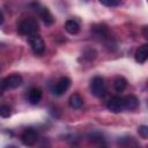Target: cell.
<instances>
[{"instance_id": "cell-4", "label": "cell", "mask_w": 148, "mask_h": 148, "mask_svg": "<svg viewBox=\"0 0 148 148\" xmlns=\"http://www.w3.org/2000/svg\"><path fill=\"white\" fill-rule=\"evenodd\" d=\"M29 44H30L31 50L35 54H43L44 53L45 43L39 35H35L32 37H29Z\"/></svg>"}, {"instance_id": "cell-1", "label": "cell", "mask_w": 148, "mask_h": 148, "mask_svg": "<svg viewBox=\"0 0 148 148\" xmlns=\"http://www.w3.org/2000/svg\"><path fill=\"white\" fill-rule=\"evenodd\" d=\"M18 34L28 37H32L38 32V22L34 17H27L18 24Z\"/></svg>"}, {"instance_id": "cell-19", "label": "cell", "mask_w": 148, "mask_h": 148, "mask_svg": "<svg viewBox=\"0 0 148 148\" xmlns=\"http://www.w3.org/2000/svg\"><path fill=\"white\" fill-rule=\"evenodd\" d=\"M3 21H5V17H3V14L0 12V25H2V23H3Z\"/></svg>"}, {"instance_id": "cell-3", "label": "cell", "mask_w": 148, "mask_h": 148, "mask_svg": "<svg viewBox=\"0 0 148 148\" xmlns=\"http://www.w3.org/2000/svg\"><path fill=\"white\" fill-rule=\"evenodd\" d=\"M21 141L27 147H31V146L36 145L37 141H38L37 132L34 128H27V130H24L23 133H22V135H21Z\"/></svg>"}, {"instance_id": "cell-6", "label": "cell", "mask_w": 148, "mask_h": 148, "mask_svg": "<svg viewBox=\"0 0 148 148\" xmlns=\"http://www.w3.org/2000/svg\"><path fill=\"white\" fill-rule=\"evenodd\" d=\"M106 108L113 112V113H119L121 112L124 109V101H123V97L120 96H113L111 97L109 101H108V104H106Z\"/></svg>"}, {"instance_id": "cell-14", "label": "cell", "mask_w": 148, "mask_h": 148, "mask_svg": "<svg viewBox=\"0 0 148 148\" xmlns=\"http://www.w3.org/2000/svg\"><path fill=\"white\" fill-rule=\"evenodd\" d=\"M68 104L72 109H80L83 105V98L79 94H73L68 99Z\"/></svg>"}, {"instance_id": "cell-10", "label": "cell", "mask_w": 148, "mask_h": 148, "mask_svg": "<svg viewBox=\"0 0 148 148\" xmlns=\"http://www.w3.org/2000/svg\"><path fill=\"white\" fill-rule=\"evenodd\" d=\"M42 90L39 89V88H31L30 90H29V92H28V101L31 103V104H37V103H39V101L42 99Z\"/></svg>"}, {"instance_id": "cell-9", "label": "cell", "mask_w": 148, "mask_h": 148, "mask_svg": "<svg viewBox=\"0 0 148 148\" xmlns=\"http://www.w3.org/2000/svg\"><path fill=\"white\" fill-rule=\"evenodd\" d=\"M147 58H148V45L143 44L135 52V61L139 64H145Z\"/></svg>"}, {"instance_id": "cell-18", "label": "cell", "mask_w": 148, "mask_h": 148, "mask_svg": "<svg viewBox=\"0 0 148 148\" xmlns=\"http://www.w3.org/2000/svg\"><path fill=\"white\" fill-rule=\"evenodd\" d=\"M5 91H6V89H5V86H3V82H2V80H0V96H2Z\"/></svg>"}, {"instance_id": "cell-12", "label": "cell", "mask_w": 148, "mask_h": 148, "mask_svg": "<svg viewBox=\"0 0 148 148\" xmlns=\"http://www.w3.org/2000/svg\"><path fill=\"white\" fill-rule=\"evenodd\" d=\"M65 30L71 35H77L80 32V24L74 20H68L65 23Z\"/></svg>"}, {"instance_id": "cell-16", "label": "cell", "mask_w": 148, "mask_h": 148, "mask_svg": "<svg viewBox=\"0 0 148 148\" xmlns=\"http://www.w3.org/2000/svg\"><path fill=\"white\" fill-rule=\"evenodd\" d=\"M99 2L104 6H108V7H116V6H119L121 3L119 0H101Z\"/></svg>"}, {"instance_id": "cell-5", "label": "cell", "mask_w": 148, "mask_h": 148, "mask_svg": "<svg viewBox=\"0 0 148 148\" xmlns=\"http://www.w3.org/2000/svg\"><path fill=\"white\" fill-rule=\"evenodd\" d=\"M22 81H23V79L20 74H12V75L2 79V82H3V86H5L6 90L18 88L22 84Z\"/></svg>"}, {"instance_id": "cell-13", "label": "cell", "mask_w": 148, "mask_h": 148, "mask_svg": "<svg viewBox=\"0 0 148 148\" xmlns=\"http://www.w3.org/2000/svg\"><path fill=\"white\" fill-rule=\"evenodd\" d=\"M127 87V80L123 76H118L113 81V89L117 92H123Z\"/></svg>"}, {"instance_id": "cell-2", "label": "cell", "mask_w": 148, "mask_h": 148, "mask_svg": "<svg viewBox=\"0 0 148 148\" xmlns=\"http://www.w3.org/2000/svg\"><path fill=\"white\" fill-rule=\"evenodd\" d=\"M90 91L96 97H103L105 94V82L102 76H95L90 81Z\"/></svg>"}, {"instance_id": "cell-11", "label": "cell", "mask_w": 148, "mask_h": 148, "mask_svg": "<svg viewBox=\"0 0 148 148\" xmlns=\"http://www.w3.org/2000/svg\"><path fill=\"white\" fill-rule=\"evenodd\" d=\"M38 12H39V16H40V18L43 20V22H44L46 25H51V24L54 22L53 15L51 14V12H50L47 8L43 7V8H40Z\"/></svg>"}, {"instance_id": "cell-17", "label": "cell", "mask_w": 148, "mask_h": 148, "mask_svg": "<svg viewBox=\"0 0 148 148\" xmlns=\"http://www.w3.org/2000/svg\"><path fill=\"white\" fill-rule=\"evenodd\" d=\"M138 132H139V135H140L141 138H143V139H147V138H148V126L141 125V126L139 127Z\"/></svg>"}, {"instance_id": "cell-8", "label": "cell", "mask_w": 148, "mask_h": 148, "mask_svg": "<svg viewBox=\"0 0 148 148\" xmlns=\"http://www.w3.org/2000/svg\"><path fill=\"white\" fill-rule=\"evenodd\" d=\"M123 101L125 110H135L139 106V99L134 95H127L123 97Z\"/></svg>"}, {"instance_id": "cell-15", "label": "cell", "mask_w": 148, "mask_h": 148, "mask_svg": "<svg viewBox=\"0 0 148 148\" xmlns=\"http://www.w3.org/2000/svg\"><path fill=\"white\" fill-rule=\"evenodd\" d=\"M10 113H12V110L8 105H1L0 106V116L1 117L8 118V117H10Z\"/></svg>"}, {"instance_id": "cell-7", "label": "cell", "mask_w": 148, "mask_h": 148, "mask_svg": "<svg viewBox=\"0 0 148 148\" xmlns=\"http://www.w3.org/2000/svg\"><path fill=\"white\" fill-rule=\"evenodd\" d=\"M71 83H72V81H71L69 77H67V76L60 77L58 80V82L56 83V86H54V89H53L54 94L56 95H62V94H65L68 90V88L71 87Z\"/></svg>"}]
</instances>
